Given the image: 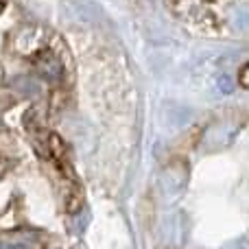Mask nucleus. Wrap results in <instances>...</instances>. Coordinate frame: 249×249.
Masks as SVG:
<instances>
[{
  "mask_svg": "<svg viewBox=\"0 0 249 249\" xmlns=\"http://www.w3.org/2000/svg\"><path fill=\"white\" fill-rule=\"evenodd\" d=\"M4 166H7V164H4L2 160H0V175H2V173H4Z\"/></svg>",
  "mask_w": 249,
  "mask_h": 249,
  "instance_id": "nucleus-1",
  "label": "nucleus"
},
{
  "mask_svg": "<svg viewBox=\"0 0 249 249\" xmlns=\"http://www.w3.org/2000/svg\"><path fill=\"white\" fill-rule=\"evenodd\" d=\"M4 2H7V0H0V11H2V7H4Z\"/></svg>",
  "mask_w": 249,
  "mask_h": 249,
  "instance_id": "nucleus-2",
  "label": "nucleus"
}]
</instances>
